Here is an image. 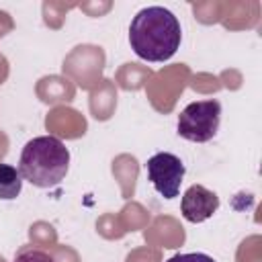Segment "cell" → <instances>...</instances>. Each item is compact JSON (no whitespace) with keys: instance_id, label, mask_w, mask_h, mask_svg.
<instances>
[{"instance_id":"277c9868","label":"cell","mask_w":262,"mask_h":262,"mask_svg":"<svg viewBox=\"0 0 262 262\" xmlns=\"http://www.w3.org/2000/svg\"><path fill=\"white\" fill-rule=\"evenodd\" d=\"M188 82H190V70L186 63H174L151 74V78L145 84V92L151 106L158 113L164 115L170 113Z\"/></svg>"},{"instance_id":"3957f363","label":"cell","mask_w":262,"mask_h":262,"mask_svg":"<svg viewBox=\"0 0 262 262\" xmlns=\"http://www.w3.org/2000/svg\"><path fill=\"white\" fill-rule=\"evenodd\" d=\"M219 121H221L219 100L209 98V100L190 102L178 115V135L188 141L205 143L215 137L219 129Z\"/></svg>"},{"instance_id":"7c38bea8","label":"cell","mask_w":262,"mask_h":262,"mask_svg":"<svg viewBox=\"0 0 262 262\" xmlns=\"http://www.w3.org/2000/svg\"><path fill=\"white\" fill-rule=\"evenodd\" d=\"M258 2H225L221 23L227 29H250L258 23Z\"/></svg>"},{"instance_id":"484cf974","label":"cell","mask_w":262,"mask_h":262,"mask_svg":"<svg viewBox=\"0 0 262 262\" xmlns=\"http://www.w3.org/2000/svg\"><path fill=\"white\" fill-rule=\"evenodd\" d=\"M51 256L55 258V262H80L78 254L72 248H68V246H55L51 250Z\"/></svg>"},{"instance_id":"7402d4cb","label":"cell","mask_w":262,"mask_h":262,"mask_svg":"<svg viewBox=\"0 0 262 262\" xmlns=\"http://www.w3.org/2000/svg\"><path fill=\"white\" fill-rule=\"evenodd\" d=\"M14 262H55L51 252H43L39 248H20Z\"/></svg>"},{"instance_id":"603a6c76","label":"cell","mask_w":262,"mask_h":262,"mask_svg":"<svg viewBox=\"0 0 262 262\" xmlns=\"http://www.w3.org/2000/svg\"><path fill=\"white\" fill-rule=\"evenodd\" d=\"M190 86L194 88V90H199V92H213V90H217L221 84H219V80L217 78H213V76H209V74H199V76H190Z\"/></svg>"},{"instance_id":"52a82bcc","label":"cell","mask_w":262,"mask_h":262,"mask_svg":"<svg viewBox=\"0 0 262 262\" xmlns=\"http://www.w3.org/2000/svg\"><path fill=\"white\" fill-rule=\"evenodd\" d=\"M217 209H219V196L213 190H209V188H205L201 184H192L182 194L180 213L190 223L207 221L209 217H213V213Z\"/></svg>"},{"instance_id":"ac0fdd59","label":"cell","mask_w":262,"mask_h":262,"mask_svg":"<svg viewBox=\"0 0 262 262\" xmlns=\"http://www.w3.org/2000/svg\"><path fill=\"white\" fill-rule=\"evenodd\" d=\"M43 20L51 29H59L63 25L66 12L76 8V4H66V2H43Z\"/></svg>"},{"instance_id":"f546056e","label":"cell","mask_w":262,"mask_h":262,"mask_svg":"<svg viewBox=\"0 0 262 262\" xmlns=\"http://www.w3.org/2000/svg\"><path fill=\"white\" fill-rule=\"evenodd\" d=\"M6 151H8V137L4 131H0V160L6 156Z\"/></svg>"},{"instance_id":"5bb4252c","label":"cell","mask_w":262,"mask_h":262,"mask_svg":"<svg viewBox=\"0 0 262 262\" xmlns=\"http://www.w3.org/2000/svg\"><path fill=\"white\" fill-rule=\"evenodd\" d=\"M151 70L147 66L141 63H123L119 68V72L115 74V82L123 88V90H139L147 84V80L151 78Z\"/></svg>"},{"instance_id":"44dd1931","label":"cell","mask_w":262,"mask_h":262,"mask_svg":"<svg viewBox=\"0 0 262 262\" xmlns=\"http://www.w3.org/2000/svg\"><path fill=\"white\" fill-rule=\"evenodd\" d=\"M260 237L252 235L242 242L237 250V262H260Z\"/></svg>"},{"instance_id":"f1b7e54d","label":"cell","mask_w":262,"mask_h":262,"mask_svg":"<svg viewBox=\"0 0 262 262\" xmlns=\"http://www.w3.org/2000/svg\"><path fill=\"white\" fill-rule=\"evenodd\" d=\"M6 78H8V61L4 55H0V84H4Z\"/></svg>"},{"instance_id":"8992f818","label":"cell","mask_w":262,"mask_h":262,"mask_svg":"<svg viewBox=\"0 0 262 262\" xmlns=\"http://www.w3.org/2000/svg\"><path fill=\"white\" fill-rule=\"evenodd\" d=\"M147 178L164 199H174L180 192L184 178V164L178 156L160 151L147 160Z\"/></svg>"},{"instance_id":"6da1fadb","label":"cell","mask_w":262,"mask_h":262,"mask_svg":"<svg viewBox=\"0 0 262 262\" xmlns=\"http://www.w3.org/2000/svg\"><path fill=\"white\" fill-rule=\"evenodd\" d=\"M180 23L164 6H147L139 10L129 25V45L137 57L145 61H166L180 47Z\"/></svg>"},{"instance_id":"ba28073f","label":"cell","mask_w":262,"mask_h":262,"mask_svg":"<svg viewBox=\"0 0 262 262\" xmlns=\"http://www.w3.org/2000/svg\"><path fill=\"white\" fill-rule=\"evenodd\" d=\"M45 127L53 137H66V139H78L86 133V119L70 108V106H55L47 117H45Z\"/></svg>"},{"instance_id":"d4e9b609","label":"cell","mask_w":262,"mask_h":262,"mask_svg":"<svg viewBox=\"0 0 262 262\" xmlns=\"http://www.w3.org/2000/svg\"><path fill=\"white\" fill-rule=\"evenodd\" d=\"M80 8L88 16H102L104 12H108L113 8V4L111 2H84V4H80Z\"/></svg>"},{"instance_id":"4fadbf2b","label":"cell","mask_w":262,"mask_h":262,"mask_svg":"<svg viewBox=\"0 0 262 262\" xmlns=\"http://www.w3.org/2000/svg\"><path fill=\"white\" fill-rule=\"evenodd\" d=\"M139 174V164L133 156L121 154L113 160V176L121 186L123 199H131L135 192V180Z\"/></svg>"},{"instance_id":"5b68a950","label":"cell","mask_w":262,"mask_h":262,"mask_svg":"<svg viewBox=\"0 0 262 262\" xmlns=\"http://www.w3.org/2000/svg\"><path fill=\"white\" fill-rule=\"evenodd\" d=\"M106 55L102 47L98 45H76L61 63V70L66 78H72L80 88L92 90L100 80H102V70H104Z\"/></svg>"},{"instance_id":"ffe728a7","label":"cell","mask_w":262,"mask_h":262,"mask_svg":"<svg viewBox=\"0 0 262 262\" xmlns=\"http://www.w3.org/2000/svg\"><path fill=\"white\" fill-rule=\"evenodd\" d=\"M96 229L106 239H119V237H123L127 233L125 227H123V223H121V219H119V215H113V213L102 215L96 221Z\"/></svg>"},{"instance_id":"83f0119b","label":"cell","mask_w":262,"mask_h":262,"mask_svg":"<svg viewBox=\"0 0 262 262\" xmlns=\"http://www.w3.org/2000/svg\"><path fill=\"white\" fill-rule=\"evenodd\" d=\"M12 27H14V23H12L10 14L6 10H0V37H4L8 31H12Z\"/></svg>"},{"instance_id":"4dcf8cb0","label":"cell","mask_w":262,"mask_h":262,"mask_svg":"<svg viewBox=\"0 0 262 262\" xmlns=\"http://www.w3.org/2000/svg\"><path fill=\"white\" fill-rule=\"evenodd\" d=\"M0 262H6V260H4V258H2V256H0Z\"/></svg>"},{"instance_id":"7a4b0ae2","label":"cell","mask_w":262,"mask_h":262,"mask_svg":"<svg viewBox=\"0 0 262 262\" xmlns=\"http://www.w3.org/2000/svg\"><path fill=\"white\" fill-rule=\"evenodd\" d=\"M70 168L68 147L53 135H41L27 141L20 154L18 172L33 186L49 188L59 184Z\"/></svg>"},{"instance_id":"d6986e66","label":"cell","mask_w":262,"mask_h":262,"mask_svg":"<svg viewBox=\"0 0 262 262\" xmlns=\"http://www.w3.org/2000/svg\"><path fill=\"white\" fill-rule=\"evenodd\" d=\"M223 8H225V2H199V4H192L194 18L201 20L203 25H211V23L221 20Z\"/></svg>"},{"instance_id":"e0dca14e","label":"cell","mask_w":262,"mask_h":262,"mask_svg":"<svg viewBox=\"0 0 262 262\" xmlns=\"http://www.w3.org/2000/svg\"><path fill=\"white\" fill-rule=\"evenodd\" d=\"M29 237L37 248H55L57 246V233L53 229V225L45 223V221H37L31 225L29 229Z\"/></svg>"},{"instance_id":"cb8c5ba5","label":"cell","mask_w":262,"mask_h":262,"mask_svg":"<svg viewBox=\"0 0 262 262\" xmlns=\"http://www.w3.org/2000/svg\"><path fill=\"white\" fill-rule=\"evenodd\" d=\"M127 262H160V252L158 250H151L147 246V248H141V250L131 252L127 256Z\"/></svg>"},{"instance_id":"9a60e30c","label":"cell","mask_w":262,"mask_h":262,"mask_svg":"<svg viewBox=\"0 0 262 262\" xmlns=\"http://www.w3.org/2000/svg\"><path fill=\"white\" fill-rule=\"evenodd\" d=\"M20 188H23L20 172L10 164H0V199L12 201L20 194Z\"/></svg>"},{"instance_id":"9c48e42d","label":"cell","mask_w":262,"mask_h":262,"mask_svg":"<svg viewBox=\"0 0 262 262\" xmlns=\"http://www.w3.org/2000/svg\"><path fill=\"white\" fill-rule=\"evenodd\" d=\"M145 242L156 248H178L184 242V229L172 217H158L154 225L145 229Z\"/></svg>"},{"instance_id":"2e32d148","label":"cell","mask_w":262,"mask_h":262,"mask_svg":"<svg viewBox=\"0 0 262 262\" xmlns=\"http://www.w3.org/2000/svg\"><path fill=\"white\" fill-rule=\"evenodd\" d=\"M119 219H121L125 231H135V229H141L147 225L149 213L139 203H127L123 207V211L119 213Z\"/></svg>"},{"instance_id":"8fae6325","label":"cell","mask_w":262,"mask_h":262,"mask_svg":"<svg viewBox=\"0 0 262 262\" xmlns=\"http://www.w3.org/2000/svg\"><path fill=\"white\" fill-rule=\"evenodd\" d=\"M90 113L96 121H108L117 108V90L115 82L108 78H102L92 90H90Z\"/></svg>"},{"instance_id":"4316f807","label":"cell","mask_w":262,"mask_h":262,"mask_svg":"<svg viewBox=\"0 0 262 262\" xmlns=\"http://www.w3.org/2000/svg\"><path fill=\"white\" fill-rule=\"evenodd\" d=\"M164 262H215L211 256L207 254H201V252H194V254H176Z\"/></svg>"},{"instance_id":"30bf717a","label":"cell","mask_w":262,"mask_h":262,"mask_svg":"<svg viewBox=\"0 0 262 262\" xmlns=\"http://www.w3.org/2000/svg\"><path fill=\"white\" fill-rule=\"evenodd\" d=\"M35 92L39 96L41 102L45 104H57V102H70L76 96V86L72 80L63 78V76H43L37 86Z\"/></svg>"}]
</instances>
